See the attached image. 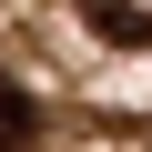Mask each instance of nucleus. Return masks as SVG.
<instances>
[{"label":"nucleus","instance_id":"f03ea898","mask_svg":"<svg viewBox=\"0 0 152 152\" xmlns=\"http://www.w3.org/2000/svg\"><path fill=\"white\" fill-rule=\"evenodd\" d=\"M20 142H31V91L0 71V152H20Z\"/></svg>","mask_w":152,"mask_h":152},{"label":"nucleus","instance_id":"f257e3e1","mask_svg":"<svg viewBox=\"0 0 152 152\" xmlns=\"http://www.w3.org/2000/svg\"><path fill=\"white\" fill-rule=\"evenodd\" d=\"M81 20L122 51H152V0H81Z\"/></svg>","mask_w":152,"mask_h":152}]
</instances>
